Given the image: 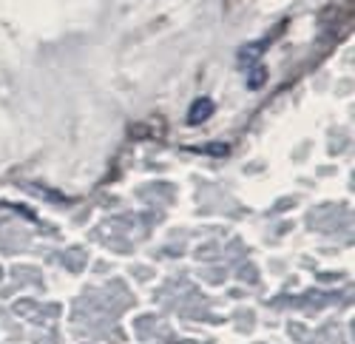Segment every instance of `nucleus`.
I'll return each instance as SVG.
<instances>
[{"label":"nucleus","instance_id":"nucleus-1","mask_svg":"<svg viewBox=\"0 0 355 344\" xmlns=\"http://www.w3.org/2000/svg\"><path fill=\"white\" fill-rule=\"evenodd\" d=\"M214 114V100L211 97H199L193 105H191V111H188V123L191 126H199V123H205Z\"/></svg>","mask_w":355,"mask_h":344},{"label":"nucleus","instance_id":"nucleus-2","mask_svg":"<svg viewBox=\"0 0 355 344\" xmlns=\"http://www.w3.org/2000/svg\"><path fill=\"white\" fill-rule=\"evenodd\" d=\"M264 80H268V71H264V69L259 66V69H253V74L248 77V85H250V89H259V85H261Z\"/></svg>","mask_w":355,"mask_h":344},{"label":"nucleus","instance_id":"nucleus-3","mask_svg":"<svg viewBox=\"0 0 355 344\" xmlns=\"http://www.w3.org/2000/svg\"><path fill=\"white\" fill-rule=\"evenodd\" d=\"M261 54V49L253 43V46H245L242 49V54H239V60H245V63H250V60H256V57Z\"/></svg>","mask_w":355,"mask_h":344}]
</instances>
